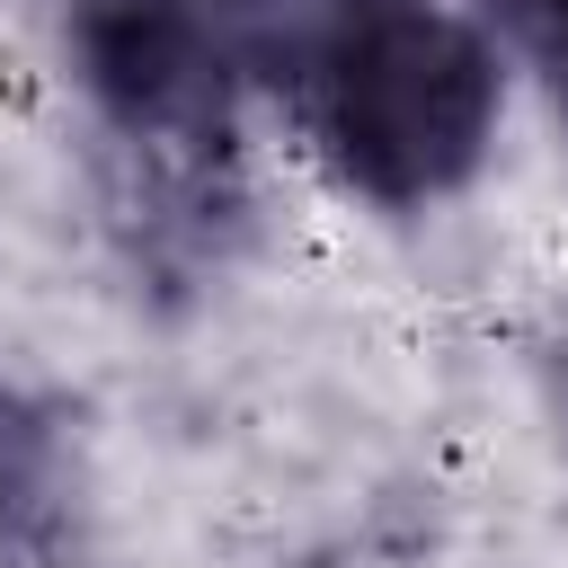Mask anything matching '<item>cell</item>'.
<instances>
[{
  "instance_id": "2",
  "label": "cell",
  "mask_w": 568,
  "mask_h": 568,
  "mask_svg": "<svg viewBox=\"0 0 568 568\" xmlns=\"http://www.w3.org/2000/svg\"><path fill=\"white\" fill-rule=\"evenodd\" d=\"M231 27L337 204L435 222L497 169L515 71L470 0H231Z\"/></svg>"
},
{
  "instance_id": "3",
  "label": "cell",
  "mask_w": 568,
  "mask_h": 568,
  "mask_svg": "<svg viewBox=\"0 0 568 568\" xmlns=\"http://www.w3.org/2000/svg\"><path fill=\"white\" fill-rule=\"evenodd\" d=\"M0 568H98L80 408L0 355Z\"/></svg>"
},
{
  "instance_id": "4",
  "label": "cell",
  "mask_w": 568,
  "mask_h": 568,
  "mask_svg": "<svg viewBox=\"0 0 568 568\" xmlns=\"http://www.w3.org/2000/svg\"><path fill=\"white\" fill-rule=\"evenodd\" d=\"M515 71V89L550 115V133L568 142V0H470Z\"/></svg>"
},
{
  "instance_id": "1",
  "label": "cell",
  "mask_w": 568,
  "mask_h": 568,
  "mask_svg": "<svg viewBox=\"0 0 568 568\" xmlns=\"http://www.w3.org/2000/svg\"><path fill=\"white\" fill-rule=\"evenodd\" d=\"M53 80L133 293L222 284L257 222L248 115L266 106L231 0H53Z\"/></svg>"
}]
</instances>
